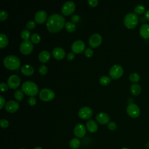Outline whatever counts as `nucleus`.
<instances>
[{
	"instance_id": "22",
	"label": "nucleus",
	"mask_w": 149,
	"mask_h": 149,
	"mask_svg": "<svg viewBox=\"0 0 149 149\" xmlns=\"http://www.w3.org/2000/svg\"><path fill=\"white\" fill-rule=\"evenodd\" d=\"M50 53L46 50L42 51L38 55V59L41 62H47L50 59Z\"/></svg>"
},
{
	"instance_id": "12",
	"label": "nucleus",
	"mask_w": 149,
	"mask_h": 149,
	"mask_svg": "<svg viewBox=\"0 0 149 149\" xmlns=\"http://www.w3.org/2000/svg\"><path fill=\"white\" fill-rule=\"evenodd\" d=\"M85 48L84 42L80 40H78L73 42L71 46V49L72 51L74 53H81L84 51Z\"/></svg>"
},
{
	"instance_id": "20",
	"label": "nucleus",
	"mask_w": 149,
	"mask_h": 149,
	"mask_svg": "<svg viewBox=\"0 0 149 149\" xmlns=\"http://www.w3.org/2000/svg\"><path fill=\"white\" fill-rule=\"evenodd\" d=\"M140 36L145 38L147 39L149 38V24H144L140 28Z\"/></svg>"
},
{
	"instance_id": "29",
	"label": "nucleus",
	"mask_w": 149,
	"mask_h": 149,
	"mask_svg": "<svg viewBox=\"0 0 149 149\" xmlns=\"http://www.w3.org/2000/svg\"><path fill=\"white\" fill-rule=\"evenodd\" d=\"M30 39L31 42H33V43H38L41 40L40 36L37 33H33L30 36Z\"/></svg>"
},
{
	"instance_id": "45",
	"label": "nucleus",
	"mask_w": 149,
	"mask_h": 149,
	"mask_svg": "<svg viewBox=\"0 0 149 149\" xmlns=\"http://www.w3.org/2000/svg\"><path fill=\"white\" fill-rule=\"evenodd\" d=\"M145 17L146 19L149 21V10H147V12L145 13Z\"/></svg>"
},
{
	"instance_id": "33",
	"label": "nucleus",
	"mask_w": 149,
	"mask_h": 149,
	"mask_svg": "<svg viewBox=\"0 0 149 149\" xmlns=\"http://www.w3.org/2000/svg\"><path fill=\"white\" fill-rule=\"evenodd\" d=\"M38 71L40 72V73L42 75H44L47 72H48V68L45 65H41L38 69Z\"/></svg>"
},
{
	"instance_id": "38",
	"label": "nucleus",
	"mask_w": 149,
	"mask_h": 149,
	"mask_svg": "<svg viewBox=\"0 0 149 149\" xmlns=\"http://www.w3.org/2000/svg\"><path fill=\"white\" fill-rule=\"evenodd\" d=\"M116 124L114 122H109L108 123V127L111 130H114L116 129Z\"/></svg>"
},
{
	"instance_id": "10",
	"label": "nucleus",
	"mask_w": 149,
	"mask_h": 149,
	"mask_svg": "<svg viewBox=\"0 0 149 149\" xmlns=\"http://www.w3.org/2000/svg\"><path fill=\"white\" fill-rule=\"evenodd\" d=\"M102 42V37L100 34L94 33L92 34L88 39V44L92 48H95L99 46Z\"/></svg>"
},
{
	"instance_id": "34",
	"label": "nucleus",
	"mask_w": 149,
	"mask_h": 149,
	"mask_svg": "<svg viewBox=\"0 0 149 149\" xmlns=\"http://www.w3.org/2000/svg\"><path fill=\"white\" fill-rule=\"evenodd\" d=\"M8 16V12L5 10H1L0 11V20H4L7 19Z\"/></svg>"
},
{
	"instance_id": "44",
	"label": "nucleus",
	"mask_w": 149,
	"mask_h": 149,
	"mask_svg": "<svg viewBox=\"0 0 149 149\" xmlns=\"http://www.w3.org/2000/svg\"><path fill=\"white\" fill-rule=\"evenodd\" d=\"M0 101H1V107L0 109H2L3 107V105H5V100L3 98V97L2 95H0Z\"/></svg>"
},
{
	"instance_id": "3",
	"label": "nucleus",
	"mask_w": 149,
	"mask_h": 149,
	"mask_svg": "<svg viewBox=\"0 0 149 149\" xmlns=\"http://www.w3.org/2000/svg\"><path fill=\"white\" fill-rule=\"evenodd\" d=\"M22 90L26 94L33 97L37 94L38 87L34 82L26 81L22 85Z\"/></svg>"
},
{
	"instance_id": "1",
	"label": "nucleus",
	"mask_w": 149,
	"mask_h": 149,
	"mask_svg": "<svg viewBox=\"0 0 149 149\" xmlns=\"http://www.w3.org/2000/svg\"><path fill=\"white\" fill-rule=\"evenodd\" d=\"M65 24L63 16L58 13H53L47 19L46 26L51 33H56L61 30Z\"/></svg>"
},
{
	"instance_id": "14",
	"label": "nucleus",
	"mask_w": 149,
	"mask_h": 149,
	"mask_svg": "<svg viewBox=\"0 0 149 149\" xmlns=\"http://www.w3.org/2000/svg\"><path fill=\"white\" fill-rule=\"evenodd\" d=\"M73 132L76 137L82 138L86 134V129L84 125L81 123H78L74 126Z\"/></svg>"
},
{
	"instance_id": "2",
	"label": "nucleus",
	"mask_w": 149,
	"mask_h": 149,
	"mask_svg": "<svg viewBox=\"0 0 149 149\" xmlns=\"http://www.w3.org/2000/svg\"><path fill=\"white\" fill-rule=\"evenodd\" d=\"M4 66L9 70H16L20 65L19 58L15 55H8L3 59Z\"/></svg>"
},
{
	"instance_id": "31",
	"label": "nucleus",
	"mask_w": 149,
	"mask_h": 149,
	"mask_svg": "<svg viewBox=\"0 0 149 149\" xmlns=\"http://www.w3.org/2000/svg\"><path fill=\"white\" fill-rule=\"evenodd\" d=\"M134 10V12L136 13L141 15L144 12L145 7L142 5H139L135 7Z\"/></svg>"
},
{
	"instance_id": "48",
	"label": "nucleus",
	"mask_w": 149,
	"mask_h": 149,
	"mask_svg": "<svg viewBox=\"0 0 149 149\" xmlns=\"http://www.w3.org/2000/svg\"><path fill=\"white\" fill-rule=\"evenodd\" d=\"M19 149H26V148H19Z\"/></svg>"
},
{
	"instance_id": "39",
	"label": "nucleus",
	"mask_w": 149,
	"mask_h": 149,
	"mask_svg": "<svg viewBox=\"0 0 149 149\" xmlns=\"http://www.w3.org/2000/svg\"><path fill=\"white\" fill-rule=\"evenodd\" d=\"M27 102L31 106L34 105L36 104V99L34 97H29L28 98Z\"/></svg>"
},
{
	"instance_id": "19",
	"label": "nucleus",
	"mask_w": 149,
	"mask_h": 149,
	"mask_svg": "<svg viewBox=\"0 0 149 149\" xmlns=\"http://www.w3.org/2000/svg\"><path fill=\"white\" fill-rule=\"evenodd\" d=\"M86 127L88 130L91 133H95L98 129V125L93 119L88 120L86 123Z\"/></svg>"
},
{
	"instance_id": "43",
	"label": "nucleus",
	"mask_w": 149,
	"mask_h": 149,
	"mask_svg": "<svg viewBox=\"0 0 149 149\" xmlns=\"http://www.w3.org/2000/svg\"><path fill=\"white\" fill-rule=\"evenodd\" d=\"M74 57H75V55L73 52H69L67 55V58L69 61H72L74 58Z\"/></svg>"
},
{
	"instance_id": "35",
	"label": "nucleus",
	"mask_w": 149,
	"mask_h": 149,
	"mask_svg": "<svg viewBox=\"0 0 149 149\" xmlns=\"http://www.w3.org/2000/svg\"><path fill=\"white\" fill-rule=\"evenodd\" d=\"M36 23L34 20H30L26 23V27L28 29H33L36 27Z\"/></svg>"
},
{
	"instance_id": "23",
	"label": "nucleus",
	"mask_w": 149,
	"mask_h": 149,
	"mask_svg": "<svg viewBox=\"0 0 149 149\" xmlns=\"http://www.w3.org/2000/svg\"><path fill=\"white\" fill-rule=\"evenodd\" d=\"M130 92L134 95H139L141 92V87L137 84H133L130 88Z\"/></svg>"
},
{
	"instance_id": "32",
	"label": "nucleus",
	"mask_w": 149,
	"mask_h": 149,
	"mask_svg": "<svg viewBox=\"0 0 149 149\" xmlns=\"http://www.w3.org/2000/svg\"><path fill=\"white\" fill-rule=\"evenodd\" d=\"M129 79L132 82H137L140 80V76L136 73H132L129 75Z\"/></svg>"
},
{
	"instance_id": "4",
	"label": "nucleus",
	"mask_w": 149,
	"mask_h": 149,
	"mask_svg": "<svg viewBox=\"0 0 149 149\" xmlns=\"http://www.w3.org/2000/svg\"><path fill=\"white\" fill-rule=\"evenodd\" d=\"M138 21V16L134 13H129L126 14L123 19L125 26L129 29L134 28L137 25Z\"/></svg>"
},
{
	"instance_id": "9",
	"label": "nucleus",
	"mask_w": 149,
	"mask_h": 149,
	"mask_svg": "<svg viewBox=\"0 0 149 149\" xmlns=\"http://www.w3.org/2000/svg\"><path fill=\"white\" fill-rule=\"evenodd\" d=\"M33 49V45L29 40H26L22 42L20 45V51L24 55H28L31 52Z\"/></svg>"
},
{
	"instance_id": "16",
	"label": "nucleus",
	"mask_w": 149,
	"mask_h": 149,
	"mask_svg": "<svg viewBox=\"0 0 149 149\" xmlns=\"http://www.w3.org/2000/svg\"><path fill=\"white\" fill-rule=\"evenodd\" d=\"M47 19V13L44 10H40L37 11L34 15V19L36 22L39 24L44 23Z\"/></svg>"
},
{
	"instance_id": "26",
	"label": "nucleus",
	"mask_w": 149,
	"mask_h": 149,
	"mask_svg": "<svg viewBox=\"0 0 149 149\" xmlns=\"http://www.w3.org/2000/svg\"><path fill=\"white\" fill-rule=\"evenodd\" d=\"M65 28L67 31L73 32L76 30V25L72 22H68L65 23Z\"/></svg>"
},
{
	"instance_id": "25",
	"label": "nucleus",
	"mask_w": 149,
	"mask_h": 149,
	"mask_svg": "<svg viewBox=\"0 0 149 149\" xmlns=\"http://www.w3.org/2000/svg\"><path fill=\"white\" fill-rule=\"evenodd\" d=\"M80 145V141L77 138H73L69 141V146L72 149H77Z\"/></svg>"
},
{
	"instance_id": "21",
	"label": "nucleus",
	"mask_w": 149,
	"mask_h": 149,
	"mask_svg": "<svg viewBox=\"0 0 149 149\" xmlns=\"http://www.w3.org/2000/svg\"><path fill=\"white\" fill-rule=\"evenodd\" d=\"M21 72L23 74L26 76H30L34 73V69L31 65L26 64L22 66Z\"/></svg>"
},
{
	"instance_id": "5",
	"label": "nucleus",
	"mask_w": 149,
	"mask_h": 149,
	"mask_svg": "<svg viewBox=\"0 0 149 149\" xmlns=\"http://www.w3.org/2000/svg\"><path fill=\"white\" fill-rule=\"evenodd\" d=\"M39 97L42 101H49L54 98L55 94L52 90L44 88L40 90L39 93Z\"/></svg>"
},
{
	"instance_id": "24",
	"label": "nucleus",
	"mask_w": 149,
	"mask_h": 149,
	"mask_svg": "<svg viewBox=\"0 0 149 149\" xmlns=\"http://www.w3.org/2000/svg\"><path fill=\"white\" fill-rule=\"evenodd\" d=\"M8 44V38L3 33L0 34V48H2L5 47Z\"/></svg>"
},
{
	"instance_id": "42",
	"label": "nucleus",
	"mask_w": 149,
	"mask_h": 149,
	"mask_svg": "<svg viewBox=\"0 0 149 149\" xmlns=\"http://www.w3.org/2000/svg\"><path fill=\"white\" fill-rule=\"evenodd\" d=\"M71 20L73 23L77 22L79 20V16L77 15H73L71 17Z\"/></svg>"
},
{
	"instance_id": "8",
	"label": "nucleus",
	"mask_w": 149,
	"mask_h": 149,
	"mask_svg": "<svg viewBox=\"0 0 149 149\" xmlns=\"http://www.w3.org/2000/svg\"><path fill=\"white\" fill-rule=\"evenodd\" d=\"M127 114L132 118H135L139 116L140 111L139 107L134 103H130L126 108Z\"/></svg>"
},
{
	"instance_id": "18",
	"label": "nucleus",
	"mask_w": 149,
	"mask_h": 149,
	"mask_svg": "<svg viewBox=\"0 0 149 149\" xmlns=\"http://www.w3.org/2000/svg\"><path fill=\"white\" fill-rule=\"evenodd\" d=\"M96 119L98 123L102 125H105L109 123V116L106 113L100 112L97 115Z\"/></svg>"
},
{
	"instance_id": "17",
	"label": "nucleus",
	"mask_w": 149,
	"mask_h": 149,
	"mask_svg": "<svg viewBox=\"0 0 149 149\" xmlns=\"http://www.w3.org/2000/svg\"><path fill=\"white\" fill-rule=\"evenodd\" d=\"M52 55L56 59H62L65 56V51L62 48L57 47L52 50Z\"/></svg>"
},
{
	"instance_id": "46",
	"label": "nucleus",
	"mask_w": 149,
	"mask_h": 149,
	"mask_svg": "<svg viewBox=\"0 0 149 149\" xmlns=\"http://www.w3.org/2000/svg\"><path fill=\"white\" fill-rule=\"evenodd\" d=\"M34 149H42V148L41 147H37L34 148Z\"/></svg>"
},
{
	"instance_id": "40",
	"label": "nucleus",
	"mask_w": 149,
	"mask_h": 149,
	"mask_svg": "<svg viewBox=\"0 0 149 149\" xmlns=\"http://www.w3.org/2000/svg\"><path fill=\"white\" fill-rule=\"evenodd\" d=\"M0 89L2 91H6L8 89V86L7 84L5 83H1L0 84Z\"/></svg>"
},
{
	"instance_id": "7",
	"label": "nucleus",
	"mask_w": 149,
	"mask_h": 149,
	"mask_svg": "<svg viewBox=\"0 0 149 149\" xmlns=\"http://www.w3.org/2000/svg\"><path fill=\"white\" fill-rule=\"evenodd\" d=\"M75 9V4L73 1H68L65 2L61 9L62 13L65 15H69L73 12Z\"/></svg>"
},
{
	"instance_id": "41",
	"label": "nucleus",
	"mask_w": 149,
	"mask_h": 149,
	"mask_svg": "<svg viewBox=\"0 0 149 149\" xmlns=\"http://www.w3.org/2000/svg\"><path fill=\"white\" fill-rule=\"evenodd\" d=\"M87 2L89 3V5L90 6H95L98 3V0H88Z\"/></svg>"
},
{
	"instance_id": "15",
	"label": "nucleus",
	"mask_w": 149,
	"mask_h": 149,
	"mask_svg": "<svg viewBox=\"0 0 149 149\" xmlns=\"http://www.w3.org/2000/svg\"><path fill=\"white\" fill-rule=\"evenodd\" d=\"M19 108V102L14 101V100H10L8 101L5 104V109L9 112H15L18 110Z\"/></svg>"
},
{
	"instance_id": "36",
	"label": "nucleus",
	"mask_w": 149,
	"mask_h": 149,
	"mask_svg": "<svg viewBox=\"0 0 149 149\" xmlns=\"http://www.w3.org/2000/svg\"><path fill=\"white\" fill-rule=\"evenodd\" d=\"M0 126L2 128H6L9 126V122L5 119L0 120Z\"/></svg>"
},
{
	"instance_id": "27",
	"label": "nucleus",
	"mask_w": 149,
	"mask_h": 149,
	"mask_svg": "<svg viewBox=\"0 0 149 149\" xmlns=\"http://www.w3.org/2000/svg\"><path fill=\"white\" fill-rule=\"evenodd\" d=\"M111 78L107 76H102L100 79V83L102 85H107L111 82Z\"/></svg>"
},
{
	"instance_id": "30",
	"label": "nucleus",
	"mask_w": 149,
	"mask_h": 149,
	"mask_svg": "<svg viewBox=\"0 0 149 149\" xmlns=\"http://www.w3.org/2000/svg\"><path fill=\"white\" fill-rule=\"evenodd\" d=\"M30 31L28 30L24 29V30H23L22 31V32H21V37L24 40V41L29 40L28 39L30 37Z\"/></svg>"
},
{
	"instance_id": "47",
	"label": "nucleus",
	"mask_w": 149,
	"mask_h": 149,
	"mask_svg": "<svg viewBox=\"0 0 149 149\" xmlns=\"http://www.w3.org/2000/svg\"><path fill=\"white\" fill-rule=\"evenodd\" d=\"M122 149H128V148H122Z\"/></svg>"
},
{
	"instance_id": "13",
	"label": "nucleus",
	"mask_w": 149,
	"mask_h": 149,
	"mask_svg": "<svg viewBox=\"0 0 149 149\" xmlns=\"http://www.w3.org/2000/svg\"><path fill=\"white\" fill-rule=\"evenodd\" d=\"M20 83V77L16 74H12L10 76L8 79V86L12 88H16Z\"/></svg>"
},
{
	"instance_id": "28",
	"label": "nucleus",
	"mask_w": 149,
	"mask_h": 149,
	"mask_svg": "<svg viewBox=\"0 0 149 149\" xmlns=\"http://www.w3.org/2000/svg\"><path fill=\"white\" fill-rule=\"evenodd\" d=\"M23 93L20 90H16L14 93V97L17 101H22L23 98Z\"/></svg>"
},
{
	"instance_id": "37",
	"label": "nucleus",
	"mask_w": 149,
	"mask_h": 149,
	"mask_svg": "<svg viewBox=\"0 0 149 149\" xmlns=\"http://www.w3.org/2000/svg\"><path fill=\"white\" fill-rule=\"evenodd\" d=\"M84 54L87 57H91L93 54V51L90 48H87L84 51Z\"/></svg>"
},
{
	"instance_id": "11",
	"label": "nucleus",
	"mask_w": 149,
	"mask_h": 149,
	"mask_svg": "<svg viewBox=\"0 0 149 149\" xmlns=\"http://www.w3.org/2000/svg\"><path fill=\"white\" fill-rule=\"evenodd\" d=\"M92 114L93 111L91 108L87 106L81 107L78 112L79 117L83 119H87L90 118L92 116Z\"/></svg>"
},
{
	"instance_id": "6",
	"label": "nucleus",
	"mask_w": 149,
	"mask_h": 149,
	"mask_svg": "<svg viewBox=\"0 0 149 149\" xmlns=\"http://www.w3.org/2000/svg\"><path fill=\"white\" fill-rule=\"evenodd\" d=\"M123 73L122 67L119 65H113L109 72L110 76L113 79H117L122 76Z\"/></svg>"
}]
</instances>
